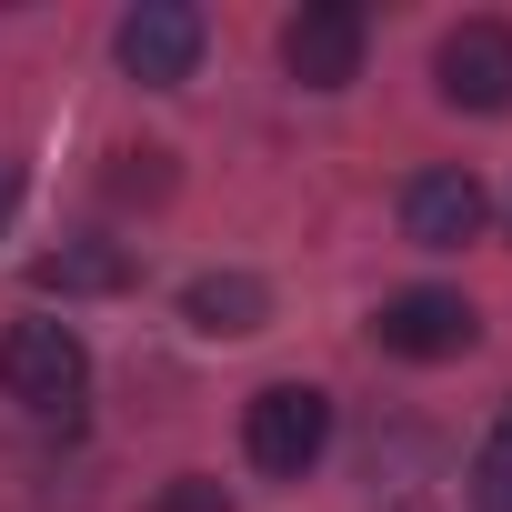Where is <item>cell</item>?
I'll return each mask as SVG.
<instances>
[{"instance_id":"6da1fadb","label":"cell","mask_w":512,"mask_h":512,"mask_svg":"<svg viewBox=\"0 0 512 512\" xmlns=\"http://www.w3.org/2000/svg\"><path fill=\"white\" fill-rule=\"evenodd\" d=\"M241 452H251V472L302 482V472L332 452V392H322V382H272V392H251V412H241Z\"/></svg>"},{"instance_id":"5b68a950","label":"cell","mask_w":512,"mask_h":512,"mask_svg":"<svg viewBox=\"0 0 512 512\" xmlns=\"http://www.w3.org/2000/svg\"><path fill=\"white\" fill-rule=\"evenodd\" d=\"M362 51H372V21L352 11V0H302V11L282 21V71L302 91H342L362 71Z\"/></svg>"},{"instance_id":"277c9868","label":"cell","mask_w":512,"mask_h":512,"mask_svg":"<svg viewBox=\"0 0 512 512\" xmlns=\"http://www.w3.org/2000/svg\"><path fill=\"white\" fill-rule=\"evenodd\" d=\"M372 342H382L392 362H452V352L482 342V312H472L462 292L422 282V292H392V302L372 312Z\"/></svg>"},{"instance_id":"ba28073f","label":"cell","mask_w":512,"mask_h":512,"mask_svg":"<svg viewBox=\"0 0 512 512\" xmlns=\"http://www.w3.org/2000/svg\"><path fill=\"white\" fill-rule=\"evenodd\" d=\"M31 282H41L51 302H101V292H131V251H111V241H61V251L31 262Z\"/></svg>"},{"instance_id":"3957f363","label":"cell","mask_w":512,"mask_h":512,"mask_svg":"<svg viewBox=\"0 0 512 512\" xmlns=\"http://www.w3.org/2000/svg\"><path fill=\"white\" fill-rule=\"evenodd\" d=\"M201 41H211V21L191 0H141V11H121V31H111V51H121V71L141 91H181L201 71Z\"/></svg>"},{"instance_id":"4fadbf2b","label":"cell","mask_w":512,"mask_h":512,"mask_svg":"<svg viewBox=\"0 0 512 512\" xmlns=\"http://www.w3.org/2000/svg\"><path fill=\"white\" fill-rule=\"evenodd\" d=\"M392 512H422V502H392Z\"/></svg>"},{"instance_id":"52a82bcc","label":"cell","mask_w":512,"mask_h":512,"mask_svg":"<svg viewBox=\"0 0 512 512\" xmlns=\"http://www.w3.org/2000/svg\"><path fill=\"white\" fill-rule=\"evenodd\" d=\"M482 221H492V191H482L462 161H432V171L402 181V241H422V251H462Z\"/></svg>"},{"instance_id":"8992f818","label":"cell","mask_w":512,"mask_h":512,"mask_svg":"<svg viewBox=\"0 0 512 512\" xmlns=\"http://www.w3.org/2000/svg\"><path fill=\"white\" fill-rule=\"evenodd\" d=\"M432 81L452 111H512V21H452L432 51Z\"/></svg>"},{"instance_id":"30bf717a","label":"cell","mask_w":512,"mask_h":512,"mask_svg":"<svg viewBox=\"0 0 512 512\" xmlns=\"http://www.w3.org/2000/svg\"><path fill=\"white\" fill-rule=\"evenodd\" d=\"M472 512H512V402L492 412V432L472 452Z\"/></svg>"},{"instance_id":"8fae6325","label":"cell","mask_w":512,"mask_h":512,"mask_svg":"<svg viewBox=\"0 0 512 512\" xmlns=\"http://www.w3.org/2000/svg\"><path fill=\"white\" fill-rule=\"evenodd\" d=\"M141 512H231V492H221L211 472H171V482H161Z\"/></svg>"},{"instance_id":"9c48e42d","label":"cell","mask_w":512,"mask_h":512,"mask_svg":"<svg viewBox=\"0 0 512 512\" xmlns=\"http://www.w3.org/2000/svg\"><path fill=\"white\" fill-rule=\"evenodd\" d=\"M181 312H191V332L241 342V332H262V322H272V292L251 282V272H201V282L181 292Z\"/></svg>"},{"instance_id":"7a4b0ae2","label":"cell","mask_w":512,"mask_h":512,"mask_svg":"<svg viewBox=\"0 0 512 512\" xmlns=\"http://www.w3.org/2000/svg\"><path fill=\"white\" fill-rule=\"evenodd\" d=\"M81 382H91V352H81V332L71 322H11L0 332V392H11L21 412H71L81 402Z\"/></svg>"},{"instance_id":"7c38bea8","label":"cell","mask_w":512,"mask_h":512,"mask_svg":"<svg viewBox=\"0 0 512 512\" xmlns=\"http://www.w3.org/2000/svg\"><path fill=\"white\" fill-rule=\"evenodd\" d=\"M111 191H121V201H131V191H141V201H161V191H171V171H161V151H121V171H111Z\"/></svg>"}]
</instances>
